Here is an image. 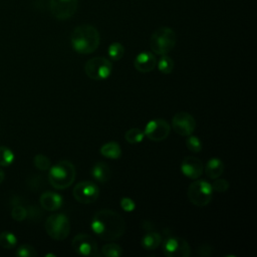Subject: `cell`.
Listing matches in <instances>:
<instances>
[{
	"instance_id": "1",
	"label": "cell",
	"mask_w": 257,
	"mask_h": 257,
	"mask_svg": "<svg viewBox=\"0 0 257 257\" xmlns=\"http://www.w3.org/2000/svg\"><path fill=\"white\" fill-rule=\"evenodd\" d=\"M91 230L105 241L121 237L125 231V222L120 214L109 209L97 211L91 219Z\"/></svg>"
},
{
	"instance_id": "2",
	"label": "cell",
	"mask_w": 257,
	"mask_h": 257,
	"mask_svg": "<svg viewBox=\"0 0 257 257\" xmlns=\"http://www.w3.org/2000/svg\"><path fill=\"white\" fill-rule=\"evenodd\" d=\"M99 41L100 36L98 30L89 24H82L75 27L70 37L72 48L80 54L94 52L99 45Z\"/></svg>"
},
{
	"instance_id": "3",
	"label": "cell",
	"mask_w": 257,
	"mask_h": 257,
	"mask_svg": "<svg viewBox=\"0 0 257 257\" xmlns=\"http://www.w3.org/2000/svg\"><path fill=\"white\" fill-rule=\"evenodd\" d=\"M74 179L75 167L67 160L60 161L53 167L49 168L48 181L50 185L57 190H63L70 187L74 182Z\"/></svg>"
},
{
	"instance_id": "4",
	"label": "cell",
	"mask_w": 257,
	"mask_h": 257,
	"mask_svg": "<svg viewBox=\"0 0 257 257\" xmlns=\"http://www.w3.org/2000/svg\"><path fill=\"white\" fill-rule=\"evenodd\" d=\"M177 35L170 27H160L154 31L150 39V46L154 53L164 55L169 53L176 45Z\"/></svg>"
},
{
	"instance_id": "5",
	"label": "cell",
	"mask_w": 257,
	"mask_h": 257,
	"mask_svg": "<svg viewBox=\"0 0 257 257\" xmlns=\"http://www.w3.org/2000/svg\"><path fill=\"white\" fill-rule=\"evenodd\" d=\"M45 231L54 240L65 239L70 232V222L64 214H53L45 221Z\"/></svg>"
},
{
	"instance_id": "6",
	"label": "cell",
	"mask_w": 257,
	"mask_h": 257,
	"mask_svg": "<svg viewBox=\"0 0 257 257\" xmlns=\"http://www.w3.org/2000/svg\"><path fill=\"white\" fill-rule=\"evenodd\" d=\"M188 198L190 202L198 207L207 206L213 198L211 184L205 180H197L188 188Z\"/></svg>"
},
{
	"instance_id": "7",
	"label": "cell",
	"mask_w": 257,
	"mask_h": 257,
	"mask_svg": "<svg viewBox=\"0 0 257 257\" xmlns=\"http://www.w3.org/2000/svg\"><path fill=\"white\" fill-rule=\"evenodd\" d=\"M112 70L111 62L102 56L92 57L84 65L85 74L92 80H103L107 78Z\"/></svg>"
},
{
	"instance_id": "8",
	"label": "cell",
	"mask_w": 257,
	"mask_h": 257,
	"mask_svg": "<svg viewBox=\"0 0 257 257\" xmlns=\"http://www.w3.org/2000/svg\"><path fill=\"white\" fill-rule=\"evenodd\" d=\"M161 244L163 253L168 257H189L191 254L189 243L181 237H168Z\"/></svg>"
},
{
	"instance_id": "9",
	"label": "cell",
	"mask_w": 257,
	"mask_h": 257,
	"mask_svg": "<svg viewBox=\"0 0 257 257\" xmlns=\"http://www.w3.org/2000/svg\"><path fill=\"white\" fill-rule=\"evenodd\" d=\"M72 249L81 256H100L97 243L93 237L88 234L81 233L74 236L71 242Z\"/></svg>"
},
{
	"instance_id": "10",
	"label": "cell",
	"mask_w": 257,
	"mask_h": 257,
	"mask_svg": "<svg viewBox=\"0 0 257 257\" xmlns=\"http://www.w3.org/2000/svg\"><path fill=\"white\" fill-rule=\"evenodd\" d=\"M72 194L77 202L81 204H91L97 200L99 189L90 181H82L74 186Z\"/></svg>"
},
{
	"instance_id": "11",
	"label": "cell",
	"mask_w": 257,
	"mask_h": 257,
	"mask_svg": "<svg viewBox=\"0 0 257 257\" xmlns=\"http://www.w3.org/2000/svg\"><path fill=\"white\" fill-rule=\"evenodd\" d=\"M171 131L169 122L164 118H155L150 120L145 127V136L154 142H161L168 138Z\"/></svg>"
},
{
	"instance_id": "12",
	"label": "cell",
	"mask_w": 257,
	"mask_h": 257,
	"mask_svg": "<svg viewBox=\"0 0 257 257\" xmlns=\"http://www.w3.org/2000/svg\"><path fill=\"white\" fill-rule=\"evenodd\" d=\"M172 126L178 135L182 137H187L192 135L195 131L196 120L191 113L186 111H180L173 116Z\"/></svg>"
},
{
	"instance_id": "13",
	"label": "cell",
	"mask_w": 257,
	"mask_h": 257,
	"mask_svg": "<svg viewBox=\"0 0 257 257\" xmlns=\"http://www.w3.org/2000/svg\"><path fill=\"white\" fill-rule=\"evenodd\" d=\"M49 8L55 18L65 20L76 12L77 0H49Z\"/></svg>"
},
{
	"instance_id": "14",
	"label": "cell",
	"mask_w": 257,
	"mask_h": 257,
	"mask_svg": "<svg viewBox=\"0 0 257 257\" xmlns=\"http://www.w3.org/2000/svg\"><path fill=\"white\" fill-rule=\"evenodd\" d=\"M203 163L200 159L188 156L181 164V171L184 176L189 179H198L203 174Z\"/></svg>"
},
{
	"instance_id": "15",
	"label": "cell",
	"mask_w": 257,
	"mask_h": 257,
	"mask_svg": "<svg viewBox=\"0 0 257 257\" xmlns=\"http://www.w3.org/2000/svg\"><path fill=\"white\" fill-rule=\"evenodd\" d=\"M156 65H157L156 56L149 51H143L139 53L134 60L135 68L142 73H147L152 71L156 67Z\"/></svg>"
},
{
	"instance_id": "16",
	"label": "cell",
	"mask_w": 257,
	"mask_h": 257,
	"mask_svg": "<svg viewBox=\"0 0 257 257\" xmlns=\"http://www.w3.org/2000/svg\"><path fill=\"white\" fill-rule=\"evenodd\" d=\"M40 205L47 211H56L62 206V198L54 192H44L40 196Z\"/></svg>"
},
{
	"instance_id": "17",
	"label": "cell",
	"mask_w": 257,
	"mask_h": 257,
	"mask_svg": "<svg viewBox=\"0 0 257 257\" xmlns=\"http://www.w3.org/2000/svg\"><path fill=\"white\" fill-rule=\"evenodd\" d=\"M92 177L99 183H105L110 179V169L109 166L104 162L96 163L91 169Z\"/></svg>"
},
{
	"instance_id": "18",
	"label": "cell",
	"mask_w": 257,
	"mask_h": 257,
	"mask_svg": "<svg viewBox=\"0 0 257 257\" xmlns=\"http://www.w3.org/2000/svg\"><path fill=\"white\" fill-rule=\"evenodd\" d=\"M224 168H225L224 163L220 159L212 158L207 162L205 167V172L210 179H217L223 174Z\"/></svg>"
},
{
	"instance_id": "19",
	"label": "cell",
	"mask_w": 257,
	"mask_h": 257,
	"mask_svg": "<svg viewBox=\"0 0 257 257\" xmlns=\"http://www.w3.org/2000/svg\"><path fill=\"white\" fill-rule=\"evenodd\" d=\"M142 246L146 250H155L157 249L162 243V237L159 233L150 231L146 233L142 238Z\"/></svg>"
},
{
	"instance_id": "20",
	"label": "cell",
	"mask_w": 257,
	"mask_h": 257,
	"mask_svg": "<svg viewBox=\"0 0 257 257\" xmlns=\"http://www.w3.org/2000/svg\"><path fill=\"white\" fill-rule=\"evenodd\" d=\"M100 155L107 159H118L121 156V149L116 142H108L101 146Z\"/></svg>"
},
{
	"instance_id": "21",
	"label": "cell",
	"mask_w": 257,
	"mask_h": 257,
	"mask_svg": "<svg viewBox=\"0 0 257 257\" xmlns=\"http://www.w3.org/2000/svg\"><path fill=\"white\" fill-rule=\"evenodd\" d=\"M17 243V238L16 236L9 232V231H4L0 233V246L4 249H12L15 247Z\"/></svg>"
},
{
	"instance_id": "22",
	"label": "cell",
	"mask_w": 257,
	"mask_h": 257,
	"mask_svg": "<svg viewBox=\"0 0 257 257\" xmlns=\"http://www.w3.org/2000/svg\"><path fill=\"white\" fill-rule=\"evenodd\" d=\"M158 69L164 73V74H170L174 69V60L168 56L167 54H164L161 56L157 63Z\"/></svg>"
},
{
	"instance_id": "23",
	"label": "cell",
	"mask_w": 257,
	"mask_h": 257,
	"mask_svg": "<svg viewBox=\"0 0 257 257\" xmlns=\"http://www.w3.org/2000/svg\"><path fill=\"white\" fill-rule=\"evenodd\" d=\"M107 54L114 61L120 60L124 54V47L119 42H113L108 46Z\"/></svg>"
},
{
	"instance_id": "24",
	"label": "cell",
	"mask_w": 257,
	"mask_h": 257,
	"mask_svg": "<svg viewBox=\"0 0 257 257\" xmlns=\"http://www.w3.org/2000/svg\"><path fill=\"white\" fill-rule=\"evenodd\" d=\"M145 134L142 130L138 127H132L131 130L126 131L124 134V139L130 144H139L143 141Z\"/></svg>"
},
{
	"instance_id": "25",
	"label": "cell",
	"mask_w": 257,
	"mask_h": 257,
	"mask_svg": "<svg viewBox=\"0 0 257 257\" xmlns=\"http://www.w3.org/2000/svg\"><path fill=\"white\" fill-rule=\"evenodd\" d=\"M106 257H118L122 254L121 247L115 243H107L102 246L101 253Z\"/></svg>"
},
{
	"instance_id": "26",
	"label": "cell",
	"mask_w": 257,
	"mask_h": 257,
	"mask_svg": "<svg viewBox=\"0 0 257 257\" xmlns=\"http://www.w3.org/2000/svg\"><path fill=\"white\" fill-rule=\"evenodd\" d=\"M14 161V154L13 152L8 149L7 147H0V166L7 167L11 165Z\"/></svg>"
},
{
	"instance_id": "27",
	"label": "cell",
	"mask_w": 257,
	"mask_h": 257,
	"mask_svg": "<svg viewBox=\"0 0 257 257\" xmlns=\"http://www.w3.org/2000/svg\"><path fill=\"white\" fill-rule=\"evenodd\" d=\"M186 146L191 152H194V153H199L202 150V142L196 136H192V135L187 136Z\"/></svg>"
},
{
	"instance_id": "28",
	"label": "cell",
	"mask_w": 257,
	"mask_h": 257,
	"mask_svg": "<svg viewBox=\"0 0 257 257\" xmlns=\"http://www.w3.org/2000/svg\"><path fill=\"white\" fill-rule=\"evenodd\" d=\"M33 163H34V166L41 171H46L50 168V161L44 155H40V154L36 155L33 159Z\"/></svg>"
},
{
	"instance_id": "29",
	"label": "cell",
	"mask_w": 257,
	"mask_h": 257,
	"mask_svg": "<svg viewBox=\"0 0 257 257\" xmlns=\"http://www.w3.org/2000/svg\"><path fill=\"white\" fill-rule=\"evenodd\" d=\"M16 255L19 257H35L37 255V252L31 245L23 244L18 247Z\"/></svg>"
},
{
	"instance_id": "30",
	"label": "cell",
	"mask_w": 257,
	"mask_h": 257,
	"mask_svg": "<svg viewBox=\"0 0 257 257\" xmlns=\"http://www.w3.org/2000/svg\"><path fill=\"white\" fill-rule=\"evenodd\" d=\"M212 186V190L213 192H217V193H224L226 192L230 185H229V182L225 179H218L211 185Z\"/></svg>"
},
{
	"instance_id": "31",
	"label": "cell",
	"mask_w": 257,
	"mask_h": 257,
	"mask_svg": "<svg viewBox=\"0 0 257 257\" xmlns=\"http://www.w3.org/2000/svg\"><path fill=\"white\" fill-rule=\"evenodd\" d=\"M11 216L16 221H23L27 217V209L22 206H15L11 211Z\"/></svg>"
},
{
	"instance_id": "32",
	"label": "cell",
	"mask_w": 257,
	"mask_h": 257,
	"mask_svg": "<svg viewBox=\"0 0 257 257\" xmlns=\"http://www.w3.org/2000/svg\"><path fill=\"white\" fill-rule=\"evenodd\" d=\"M119 204H120V207L122 208V210L125 212H132L136 208V203L128 197L121 198Z\"/></svg>"
},
{
	"instance_id": "33",
	"label": "cell",
	"mask_w": 257,
	"mask_h": 257,
	"mask_svg": "<svg viewBox=\"0 0 257 257\" xmlns=\"http://www.w3.org/2000/svg\"><path fill=\"white\" fill-rule=\"evenodd\" d=\"M212 251H213L212 247H211L210 245H208V244H202V245L199 246L198 249H197L198 254H199L200 256H204V257L211 256Z\"/></svg>"
},
{
	"instance_id": "34",
	"label": "cell",
	"mask_w": 257,
	"mask_h": 257,
	"mask_svg": "<svg viewBox=\"0 0 257 257\" xmlns=\"http://www.w3.org/2000/svg\"><path fill=\"white\" fill-rule=\"evenodd\" d=\"M4 178H5V174H4V171L0 168V184L4 181Z\"/></svg>"
}]
</instances>
